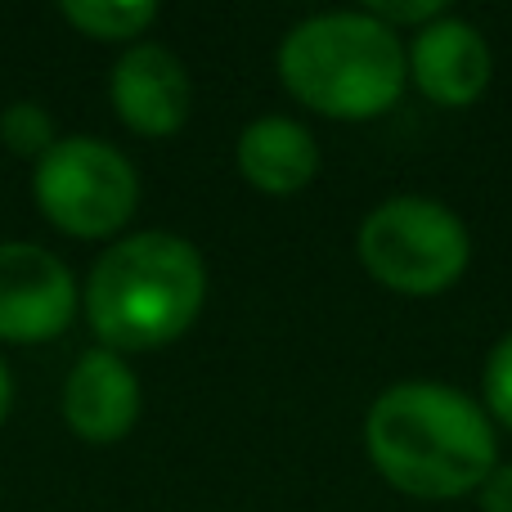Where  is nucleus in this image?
Masks as SVG:
<instances>
[{"instance_id": "f257e3e1", "label": "nucleus", "mask_w": 512, "mask_h": 512, "mask_svg": "<svg viewBox=\"0 0 512 512\" xmlns=\"http://www.w3.org/2000/svg\"><path fill=\"white\" fill-rule=\"evenodd\" d=\"M373 468L414 499H459L499 463L495 423L468 391L445 382H396L364 414Z\"/></svg>"}, {"instance_id": "f03ea898", "label": "nucleus", "mask_w": 512, "mask_h": 512, "mask_svg": "<svg viewBox=\"0 0 512 512\" xmlns=\"http://www.w3.org/2000/svg\"><path fill=\"white\" fill-rule=\"evenodd\" d=\"M207 301V265L189 239L144 230L113 243L86 283V315L104 351H153L189 333Z\"/></svg>"}, {"instance_id": "7ed1b4c3", "label": "nucleus", "mask_w": 512, "mask_h": 512, "mask_svg": "<svg viewBox=\"0 0 512 512\" xmlns=\"http://www.w3.org/2000/svg\"><path fill=\"white\" fill-rule=\"evenodd\" d=\"M279 77L292 99L337 122L378 117L405 95V36L364 9H324L283 36Z\"/></svg>"}, {"instance_id": "20e7f679", "label": "nucleus", "mask_w": 512, "mask_h": 512, "mask_svg": "<svg viewBox=\"0 0 512 512\" xmlns=\"http://www.w3.org/2000/svg\"><path fill=\"white\" fill-rule=\"evenodd\" d=\"M360 265L400 297H436L468 270L472 234L454 207L423 194L378 203L355 234Z\"/></svg>"}, {"instance_id": "39448f33", "label": "nucleus", "mask_w": 512, "mask_h": 512, "mask_svg": "<svg viewBox=\"0 0 512 512\" xmlns=\"http://www.w3.org/2000/svg\"><path fill=\"white\" fill-rule=\"evenodd\" d=\"M36 203L54 230L72 239H104L135 216L140 176L131 158L95 135H68L36 162Z\"/></svg>"}, {"instance_id": "423d86ee", "label": "nucleus", "mask_w": 512, "mask_h": 512, "mask_svg": "<svg viewBox=\"0 0 512 512\" xmlns=\"http://www.w3.org/2000/svg\"><path fill=\"white\" fill-rule=\"evenodd\" d=\"M77 283L54 252L0 243V342H50L72 324Z\"/></svg>"}, {"instance_id": "0eeeda50", "label": "nucleus", "mask_w": 512, "mask_h": 512, "mask_svg": "<svg viewBox=\"0 0 512 512\" xmlns=\"http://www.w3.org/2000/svg\"><path fill=\"white\" fill-rule=\"evenodd\" d=\"M405 59H409V81L441 108L477 104L481 90L490 86V68H495L481 27L459 14H441L427 27L409 32Z\"/></svg>"}, {"instance_id": "6e6552de", "label": "nucleus", "mask_w": 512, "mask_h": 512, "mask_svg": "<svg viewBox=\"0 0 512 512\" xmlns=\"http://www.w3.org/2000/svg\"><path fill=\"white\" fill-rule=\"evenodd\" d=\"M113 108L135 135H176L194 108V81L185 63L158 41H135L113 63Z\"/></svg>"}, {"instance_id": "1a4fd4ad", "label": "nucleus", "mask_w": 512, "mask_h": 512, "mask_svg": "<svg viewBox=\"0 0 512 512\" xmlns=\"http://www.w3.org/2000/svg\"><path fill=\"white\" fill-rule=\"evenodd\" d=\"M63 418L90 445H113L140 418V378L117 351H86L63 382Z\"/></svg>"}, {"instance_id": "9d476101", "label": "nucleus", "mask_w": 512, "mask_h": 512, "mask_svg": "<svg viewBox=\"0 0 512 512\" xmlns=\"http://www.w3.org/2000/svg\"><path fill=\"white\" fill-rule=\"evenodd\" d=\"M234 158H239V171L252 189L283 198V194H301L315 180L319 144L310 135V126H301L297 117L265 113L243 126Z\"/></svg>"}, {"instance_id": "9b49d317", "label": "nucleus", "mask_w": 512, "mask_h": 512, "mask_svg": "<svg viewBox=\"0 0 512 512\" xmlns=\"http://www.w3.org/2000/svg\"><path fill=\"white\" fill-rule=\"evenodd\" d=\"M59 14L95 41H135L153 27L158 5L153 0H63Z\"/></svg>"}, {"instance_id": "f8f14e48", "label": "nucleus", "mask_w": 512, "mask_h": 512, "mask_svg": "<svg viewBox=\"0 0 512 512\" xmlns=\"http://www.w3.org/2000/svg\"><path fill=\"white\" fill-rule=\"evenodd\" d=\"M0 140H5L9 153H18V158L41 162L45 153L54 149V117L45 113L41 104H32V99H18V104H9L5 113H0Z\"/></svg>"}, {"instance_id": "ddd939ff", "label": "nucleus", "mask_w": 512, "mask_h": 512, "mask_svg": "<svg viewBox=\"0 0 512 512\" xmlns=\"http://www.w3.org/2000/svg\"><path fill=\"white\" fill-rule=\"evenodd\" d=\"M481 396H486V414L512 427V333L490 346L486 369H481Z\"/></svg>"}, {"instance_id": "4468645a", "label": "nucleus", "mask_w": 512, "mask_h": 512, "mask_svg": "<svg viewBox=\"0 0 512 512\" xmlns=\"http://www.w3.org/2000/svg\"><path fill=\"white\" fill-rule=\"evenodd\" d=\"M364 14H373L378 23H387L391 32H400V27H427L432 18H441V14H450V9L441 5V0H369L364 5Z\"/></svg>"}, {"instance_id": "2eb2a0df", "label": "nucleus", "mask_w": 512, "mask_h": 512, "mask_svg": "<svg viewBox=\"0 0 512 512\" xmlns=\"http://www.w3.org/2000/svg\"><path fill=\"white\" fill-rule=\"evenodd\" d=\"M481 512H512V463H495L490 477L477 486Z\"/></svg>"}, {"instance_id": "dca6fc26", "label": "nucleus", "mask_w": 512, "mask_h": 512, "mask_svg": "<svg viewBox=\"0 0 512 512\" xmlns=\"http://www.w3.org/2000/svg\"><path fill=\"white\" fill-rule=\"evenodd\" d=\"M9 405H14V378H9V369H5V360H0V423H5V414H9Z\"/></svg>"}]
</instances>
